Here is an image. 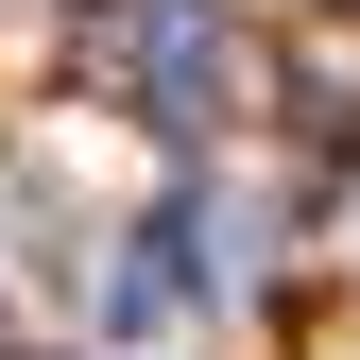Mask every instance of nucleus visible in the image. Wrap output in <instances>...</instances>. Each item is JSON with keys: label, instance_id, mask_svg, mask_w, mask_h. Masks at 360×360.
<instances>
[{"label": "nucleus", "instance_id": "nucleus-1", "mask_svg": "<svg viewBox=\"0 0 360 360\" xmlns=\"http://www.w3.org/2000/svg\"><path fill=\"white\" fill-rule=\"evenodd\" d=\"M223 86H240V34H223V0H155L138 18V103L172 120V138H206Z\"/></svg>", "mask_w": 360, "mask_h": 360}]
</instances>
